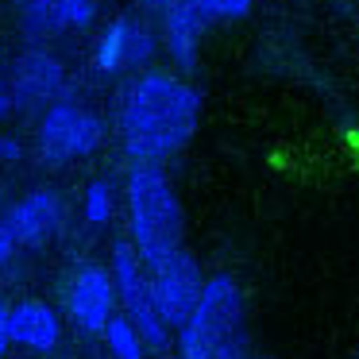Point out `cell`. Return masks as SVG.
I'll return each instance as SVG.
<instances>
[{
  "mask_svg": "<svg viewBox=\"0 0 359 359\" xmlns=\"http://www.w3.org/2000/svg\"><path fill=\"white\" fill-rule=\"evenodd\" d=\"M128 228H132L135 255L147 271L186 251V212H182L178 189L170 186L163 166H132V174H128Z\"/></svg>",
  "mask_w": 359,
  "mask_h": 359,
  "instance_id": "2",
  "label": "cell"
},
{
  "mask_svg": "<svg viewBox=\"0 0 359 359\" xmlns=\"http://www.w3.org/2000/svg\"><path fill=\"white\" fill-rule=\"evenodd\" d=\"M151 55H155V32H151L143 20L120 16V20H112L101 32V39H97L93 66L101 74H124V70L147 66Z\"/></svg>",
  "mask_w": 359,
  "mask_h": 359,
  "instance_id": "8",
  "label": "cell"
},
{
  "mask_svg": "<svg viewBox=\"0 0 359 359\" xmlns=\"http://www.w3.org/2000/svg\"><path fill=\"white\" fill-rule=\"evenodd\" d=\"M50 20H55V32L89 27L97 20V0H50Z\"/></svg>",
  "mask_w": 359,
  "mask_h": 359,
  "instance_id": "15",
  "label": "cell"
},
{
  "mask_svg": "<svg viewBox=\"0 0 359 359\" xmlns=\"http://www.w3.org/2000/svg\"><path fill=\"white\" fill-rule=\"evenodd\" d=\"M16 112V101H12V86H8V70H0V120Z\"/></svg>",
  "mask_w": 359,
  "mask_h": 359,
  "instance_id": "21",
  "label": "cell"
},
{
  "mask_svg": "<svg viewBox=\"0 0 359 359\" xmlns=\"http://www.w3.org/2000/svg\"><path fill=\"white\" fill-rule=\"evenodd\" d=\"M16 248H20V243H16V236H12V228L0 220V266H4L12 255H16Z\"/></svg>",
  "mask_w": 359,
  "mask_h": 359,
  "instance_id": "20",
  "label": "cell"
},
{
  "mask_svg": "<svg viewBox=\"0 0 359 359\" xmlns=\"http://www.w3.org/2000/svg\"><path fill=\"white\" fill-rule=\"evenodd\" d=\"M12 325V344L27 351H50L62 340V317H58L55 305H47L43 297H24V302L12 305L8 313Z\"/></svg>",
  "mask_w": 359,
  "mask_h": 359,
  "instance_id": "11",
  "label": "cell"
},
{
  "mask_svg": "<svg viewBox=\"0 0 359 359\" xmlns=\"http://www.w3.org/2000/svg\"><path fill=\"white\" fill-rule=\"evenodd\" d=\"M205 20L197 16L194 8H186L182 0H170L163 12V43H166V55L174 58L178 70H194L197 66V47H201V35H205Z\"/></svg>",
  "mask_w": 359,
  "mask_h": 359,
  "instance_id": "12",
  "label": "cell"
},
{
  "mask_svg": "<svg viewBox=\"0 0 359 359\" xmlns=\"http://www.w3.org/2000/svg\"><path fill=\"white\" fill-rule=\"evenodd\" d=\"M86 220L97 224V228L112 220V189H109V182H89V189H86Z\"/></svg>",
  "mask_w": 359,
  "mask_h": 359,
  "instance_id": "17",
  "label": "cell"
},
{
  "mask_svg": "<svg viewBox=\"0 0 359 359\" xmlns=\"http://www.w3.org/2000/svg\"><path fill=\"white\" fill-rule=\"evenodd\" d=\"M182 359H251L248 348V305L232 274L205 278L201 302L178 328Z\"/></svg>",
  "mask_w": 359,
  "mask_h": 359,
  "instance_id": "3",
  "label": "cell"
},
{
  "mask_svg": "<svg viewBox=\"0 0 359 359\" xmlns=\"http://www.w3.org/2000/svg\"><path fill=\"white\" fill-rule=\"evenodd\" d=\"M104 143V124L97 112L74 101H55L39 120V155L50 166H66L89 158Z\"/></svg>",
  "mask_w": 359,
  "mask_h": 359,
  "instance_id": "5",
  "label": "cell"
},
{
  "mask_svg": "<svg viewBox=\"0 0 359 359\" xmlns=\"http://www.w3.org/2000/svg\"><path fill=\"white\" fill-rule=\"evenodd\" d=\"M151 274V290H155V305L163 313V320L170 328H182L189 320V313L197 309L201 302V290H205V278H201V263H197L194 251H178L174 259H166L163 266H155Z\"/></svg>",
  "mask_w": 359,
  "mask_h": 359,
  "instance_id": "6",
  "label": "cell"
},
{
  "mask_svg": "<svg viewBox=\"0 0 359 359\" xmlns=\"http://www.w3.org/2000/svg\"><path fill=\"white\" fill-rule=\"evenodd\" d=\"M197 124H201L197 86L163 70L140 74L120 101V140L135 166H163L194 140Z\"/></svg>",
  "mask_w": 359,
  "mask_h": 359,
  "instance_id": "1",
  "label": "cell"
},
{
  "mask_svg": "<svg viewBox=\"0 0 359 359\" xmlns=\"http://www.w3.org/2000/svg\"><path fill=\"white\" fill-rule=\"evenodd\" d=\"M62 81H66L62 62L47 50H24L8 70L16 109H50L62 93Z\"/></svg>",
  "mask_w": 359,
  "mask_h": 359,
  "instance_id": "9",
  "label": "cell"
},
{
  "mask_svg": "<svg viewBox=\"0 0 359 359\" xmlns=\"http://www.w3.org/2000/svg\"><path fill=\"white\" fill-rule=\"evenodd\" d=\"M101 336H104V344H109V351L116 359H147V340H143L140 328H135L124 313H116Z\"/></svg>",
  "mask_w": 359,
  "mask_h": 359,
  "instance_id": "13",
  "label": "cell"
},
{
  "mask_svg": "<svg viewBox=\"0 0 359 359\" xmlns=\"http://www.w3.org/2000/svg\"><path fill=\"white\" fill-rule=\"evenodd\" d=\"M20 20H24V32L32 39L55 32V20H50V0H20Z\"/></svg>",
  "mask_w": 359,
  "mask_h": 359,
  "instance_id": "16",
  "label": "cell"
},
{
  "mask_svg": "<svg viewBox=\"0 0 359 359\" xmlns=\"http://www.w3.org/2000/svg\"><path fill=\"white\" fill-rule=\"evenodd\" d=\"M66 309H70V320L81 332L89 336L104 332L109 320L116 317V282H112L109 266H97V263L78 266L70 294H66Z\"/></svg>",
  "mask_w": 359,
  "mask_h": 359,
  "instance_id": "7",
  "label": "cell"
},
{
  "mask_svg": "<svg viewBox=\"0 0 359 359\" xmlns=\"http://www.w3.org/2000/svg\"><path fill=\"white\" fill-rule=\"evenodd\" d=\"M186 8H194L205 24H236V20H248L255 0H182Z\"/></svg>",
  "mask_w": 359,
  "mask_h": 359,
  "instance_id": "14",
  "label": "cell"
},
{
  "mask_svg": "<svg viewBox=\"0 0 359 359\" xmlns=\"http://www.w3.org/2000/svg\"><path fill=\"white\" fill-rule=\"evenodd\" d=\"M20 158H24V147L16 135H0V166H16Z\"/></svg>",
  "mask_w": 359,
  "mask_h": 359,
  "instance_id": "18",
  "label": "cell"
},
{
  "mask_svg": "<svg viewBox=\"0 0 359 359\" xmlns=\"http://www.w3.org/2000/svg\"><path fill=\"white\" fill-rule=\"evenodd\" d=\"M8 313L12 305L0 297V359H8V348H12V325H8Z\"/></svg>",
  "mask_w": 359,
  "mask_h": 359,
  "instance_id": "19",
  "label": "cell"
},
{
  "mask_svg": "<svg viewBox=\"0 0 359 359\" xmlns=\"http://www.w3.org/2000/svg\"><path fill=\"white\" fill-rule=\"evenodd\" d=\"M4 224L12 228L20 248H43L50 243L66 224V205L55 189H32L27 197H20L12 205V212L4 217Z\"/></svg>",
  "mask_w": 359,
  "mask_h": 359,
  "instance_id": "10",
  "label": "cell"
},
{
  "mask_svg": "<svg viewBox=\"0 0 359 359\" xmlns=\"http://www.w3.org/2000/svg\"><path fill=\"white\" fill-rule=\"evenodd\" d=\"M140 4H143V8H147V12H158V16H163V12H166V4H170V0H140Z\"/></svg>",
  "mask_w": 359,
  "mask_h": 359,
  "instance_id": "22",
  "label": "cell"
},
{
  "mask_svg": "<svg viewBox=\"0 0 359 359\" xmlns=\"http://www.w3.org/2000/svg\"><path fill=\"white\" fill-rule=\"evenodd\" d=\"M112 282H116V302L124 305V317L140 328V336L147 340L151 351H166L170 348V325L163 320L155 305V290H151V274L140 263L132 240H116L112 243Z\"/></svg>",
  "mask_w": 359,
  "mask_h": 359,
  "instance_id": "4",
  "label": "cell"
}]
</instances>
